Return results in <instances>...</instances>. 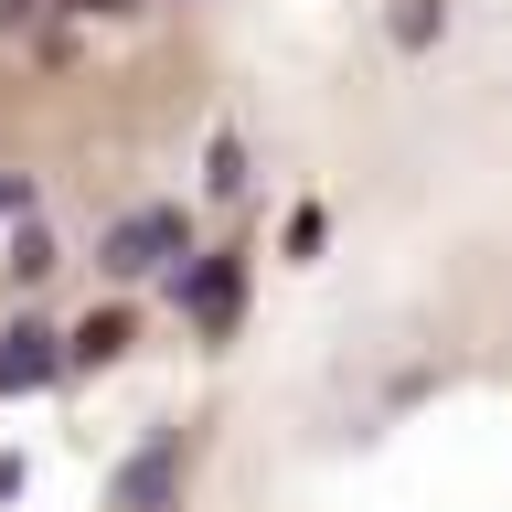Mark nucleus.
Wrapping results in <instances>:
<instances>
[{
	"mask_svg": "<svg viewBox=\"0 0 512 512\" xmlns=\"http://www.w3.org/2000/svg\"><path fill=\"white\" fill-rule=\"evenodd\" d=\"M43 22V0H0V32H32Z\"/></svg>",
	"mask_w": 512,
	"mask_h": 512,
	"instance_id": "obj_10",
	"label": "nucleus"
},
{
	"mask_svg": "<svg viewBox=\"0 0 512 512\" xmlns=\"http://www.w3.org/2000/svg\"><path fill=\"white\" fill-rule=\"evenodd\" d=\"M0 214H32V182H22V171H0Z\"/></svg>",
	"mask_w": 512,
	"mask_h": 512,
	"instance_id": "obj_9",
	"label": "nucleus"
},
{
	"mask_svg": "<svg viewBox=\"0 0 512 512\" xmlns=\"http://www.w3.org/2000/svg\"><path fill=\"white\" fill-rule=\"evenodd\" d=\"M235 288H246V267H235V256H192L182 278H171V299L192 310V331H235Z\"/></svg>",
	"mask_w": 512,
	"mask_h": 512,
	"instance_id": "obj_2",
	"label": "nucleus"
},
{
	"mask_svg": "<svg viewBox=\"0 0 512 512\" xmlns=\"http://www.w3.org/2000/svg\"><path fill=\"white\" fill-rule=\"evenodd\" d=\"M182 256H192L182 203H139V214H118V224H107L96 267H107V278H150V267H182Z\"/></svg>",
	"mask_w": 512,
	"mask_h": 512,
	"instance_id": "obj_1",
	"label": "nucleus"
},
{
	"mask_svg": "<svg viewBox=\"0 0 512 512\" xmlns=\"http://www.w3.org/2000/svg\"><path fill=\"white\" fill-rule=\"evenodd\" d=\"M64 363H75V352H64L43 320H11V331H0V395H32V384H54Z\"/></svg>",
	"mask_w": 512,
	"mask_h": 512,
	"instance_id": "obj_3",
	"label": "nucleus"
},
{
	"mask_svg": "<svg viewBox=\"0 0 512 512\" xmlns=\"http://www.w3.org/2000/svg\"><path fill=\"white\" fill-rule=\"evenodd\" d=\"M64 256H54V235H43V224H22V235H11V278H54Z\"/></svg>",
	"mask_w": 512,
	"mask_h": 512,
	"instance_id": "obj_7",
	"label": "nucleus"
},
{
	"mask_svg": "<svg viewBox=\"0 0 512 512\" xmlns=\"http://www.w3.org/2000/svg\"><path fill=\"white\" fill-rule=\"evenodd\" d=\"M64 352H75V363H118V352H128V310H96Z\"/></svg>",
	"mask_w": 512,
	"mask_h": 512,
	"instance_id": "obj_6",
	"label": "nucleus"
},
{
	"mask_svg": "<svg viewBox=\"0 0 512 512\" xmlns=\"http://www.w3.org/2000/svg\"><path fill=\"white\" fill-rule=\"evenodd\" d=\"M86 11H128V0H86Z\"/></svg>",
	"mask_w": 512,
	"mask_h": 512,
	"instance_id": "obj_11",
	"label": "nucleus"
},
{
	"mask_svg": "<svg viewBox=\"0 0 512 512\" xmlns=\"http://www.w3.org/2000/svg\"><path fill=\"white\" fill-rule=\"evenodd\" d=\"M438 32H448V0H395V11H384V43H395V54H427Z\"/></svg>",
	"mask_w": 512,
	"mask_h": 512,
	"instance_id": "obj_5",
	"label": "nucleus"
},
{
	"mask_svg": "<svg viewBox=\"0 0 512 512\" xmlns=\"http://www.w3.org/2000/svg\"><path fill=\"white\" fill-rule=\"evenodd\" d=\"M171 480H182V438H150V448H139V459L118 470V512H150Z\"/></svg>",
	"mask_w": 512,
	"mask_h": 512,
	"instance_id": "obj_4",
	"label": "nucleus"
},
{
	"mask_svg": "<svg viewBox=\"0 0 512 512\" xmlns=\"http://www.w3.org/2000/svg\"><path fill=\"white\" fill-rule=\"evenodd\" d=\"M203 171H214V192H246V150H235V139H214V150H203Z\"/></svg>",
	"mask_w": 512,
	"mask_h": 512,
	"instance_id": "obj_8",
	"label": "nucleus"
}]
</instances>
